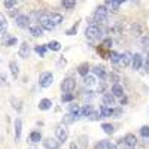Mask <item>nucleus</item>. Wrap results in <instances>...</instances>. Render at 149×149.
<instances>
[{"label":"nucleus","mask_w":149,"mask_h":149,"mask_svg":"<svg viewBox=\"0 0 149 149\" xmlns=\"http://www.w3.org/2000/svg\"><path fill=\"white\" fill-rule=\"evenodd\" d=\"M85 36H86V39H90V40H100L103 37V30H102V27H98L97 24H90L85 30Z\"/></svg>","instance_id":"f257e3e1"},{"label":"nucleus","mask_w":149,"mask_h":149,"mask_svg":"<svg viewBox=\"0 0 149 149\" xmlns=\"http://www.w3.org/2000/svg\"><path fill=\"white\" fill-rule=\"evenodd\" d=\"M52 82H54V76H52L51 72H43V73L40 74L39 85L42 86V88H49V86L52 85Z\"/></svg>","instance_id":"f03ea898"},{"label":"nucleus","mask_w":149,"mask_h":149,"mask_svg":"<svg viewBox=\"0 0 149 149\" xmlns=\"http://www.w3.org/2000/svg\"><path fill=\"white\" fill-rule=\"evenodd\" d=\"M55 137L60 143H64L69 137V131H67V127L64 125V124H61V125H58L55 128Z\"/></svg>","instance_id":"7ed1b4c3"},{"label":"nucleus","mask_w":149,"mask_h":149,"mask_svg":"<svg viewBox=\"0 0 149 149\" xmlns=\"http://www.w3.org/2000/svg\"><path fill=\"white\" fill-rule=\"evenodd\" d=\"M39 26L43 29V30H49V31H52L55 29V24L49 19L48 14H42L40 18H39Z\"/></svg>","instance_id":"20e7f679"},{"label":"nucleus","mask_w":149,"mask_h":149,"mask_svg":"<svg viewBox=\"0 0 149 149\" xmlns=\"http://www.w3.org/2000/svg\"><path fill=\"white\" fill-rule=\"evenodd\" d=\"M107 8L106 6H97V9H95V12H94V21H95V24L97 22H102V21H104L106 18H107Z\"/></svg>","instance_id":"39448f33"},{"label":"nucleus","mask_w":149,"mask_h":149,"mask_svg":"<svg viewBox=\"0 0 149 149\" xmlns=\"http://www.w3.org/2000/svg\"><path fill=\"white\" fill-rule=\"evenodd\" d=\"M76 86V81L73 78H66L63 82H61V91L63 93H72Z\"/></svg>","instance_id":"423d86ee"},{"label":"nucleus","mask_w":149,"mask_h":149,"mask_svg":"<svg viewBox=\"0 0 149 149\" xmlns=\"http://www.w3.org/2000/svg\"><path fill=\"white\" fill-rule=\"evenodd\" d=\"M15 19H17V24H18V27L19 29H29L30 27V15H22V14H18L17 17H15Z\"/></svg>","instance_id":"0eeeda50"},{"label":"nucleus","mask_w":149,"mask_h":149,"mask_svg":"<svg viewBox=\"0 0 149 149\" xmlns=\"http://www.w3.org/2000/svg\"><path fill=\"white\" fill-rule=\"evenodd\" d=\"M142 66H143V57L140 54H134L131 58V67L134 70H139Z\"/></svg>","instance_id":"6e6552de"},{"label":"nucleus","mask_w":149,"mask_h":149,"mask_svg":"<svg viewBox=\"0 0 149 149\" xmlns=\"http://www.w3.org/2000/svg\"><path fill=\"white\" fill-rule=\"evenodd\" d=\"M43 148L45 149H58L60 148V142L57 139H45L43 140Z\"/></svg>","instance_id":"1a4fd4ad"},{"label":"nucleus","mask_w":149,"mask_h":149,"mask_svg":"<svg viewBox=\"0 0 149 149\" xmlns=\"http://www.w3.org/2000/svg\"><path fill=\"white\" fill-rule=\"evenodd\" d=\"M122 143L125 145V146H128V148H133L134 149V146L137 145V139H136V136H133V134H127L125 137H124Z\"/></svg>","instance_id":"9d476101"},{"label":"nucleus","mask_w":149,"mask_h":149,"mask_svg":"<svg viewBox=\"0 0 149 149\" xmlns=\"http://www.w3.org/2000/svg\"><path fill=\"white\" fill-rule=\"evenodd\" d=\"M125 0H106V8H107V10L110 9V10H116L119 6H121V3H124Z\"/></svg>","instance_id":"9b49d317"},{"label":"nucleus","mask_w":149,"mask_h":149,"mask_svg":"<svg viewBox=\"0 0 149 149\" xmlns=\"http://www.w3.org/2000/svg\"><path fill=\"white\" fill-rule=\"evenodd\" d=\"M131 58H133L131 52H124V54H121L119 64H121V66H130V64H131Z\"/></svg>","instance_id":"f8f14e48"},{"label":"nucleus","mask_w":149,"mask_h":149,"mask_svg":"<svg viewBox=\"0 0 149 149\" xmlns=\"http://www.w3.org/2000/svg\"><path fill=\"white\" fill-rule=\"evenodd\" d=\"M18 54H19V57H21V58H27V57H29V54H30V45H29L27 42H24V43L19 46Z\"/></svg>","instance_id":"ddd939ff"},{"label":"nucleus","mask_w":149,"mask_h":149,"mask_svg":"<svg viewBox=\"0 0 149 149\" xmlns=\"http://www.w3.org/2000/svg\"><path fill=\"white\" fill-rule=\"evenodd\" d=\"M94 110H95L94 106H91V104H85L84 107H81V118H88Z\"/></svg>","instance_id":"4468645a"},{"label":"nucleus","mask_w":149,"mask_h":149,"mask_svg":"<svg viewBox=\"0 0 149 149\" xmlns=\"http://www.w3.org/2000/svg\"><path fill=\"white\" fill-rule=\"evenodd\" d=\"M84 78V85L85 86H94L97 84V78L94 76V74H85Z\"/></svg>","instance_id":"2eb2a0df"},{"label":"nucleus","mask_w":149,"mask_h":149,"mask_svg":"<svg viewBox=\"0 0 149 149\" xmlns=\"http://www.w3.org/2000/svg\"><path fill=\"white\" fill-rule=\"evenodd\" d=\"M21 131H22V121L19 118L15 119V140L19 142L21 139Z\"/></svg>","instance_id":"dca6fc26"},{"label":"nucleus","mask_w":149,"mask_h":149,"mask_svg":"<svg viewBox=\"0 0 149 149\" xmlns=\"http://www.w3.org/2000/svg\"><path fill=\"white\" fill-rule=\"evenodd\" d=\"M93 73H94V76H95V78H100V79H104V78L107 76L106 70H104L102 66H95V67L93 69Z\"/></svg>","instance_id":"f3484780"},{"label":"nucleus","mask_w":149,"mask_h":149,"mask_svg":"<svg viewBox=\"0 0 149 149\" xmlns=\"http://www.w3.org/2000/svg\"><path fill=\"white\" fill-rule=\"evenodd\" d=\"M112 94H113L115 97H122L124 95V88H122V86H121V84H113V85H112Z\"/></svg>","instance_id":"a211bd4d"},{"label":"nucleus","mask_w":149,"mask_h":149,"mask_svg":"<svg viewBox=\"0 0 149 149\" xmlns=\"http://www.w3.org/2000/svg\"><path fill=\"white\" fill-rule=\"evenodd\" d=\"M29 29H30L31 36H34V37H40L43 34V29L39 26V24H36V26H30Z\"/></svg>","instance_id":"6ab92c4d"},{"label":"nucleus","mask_w":149,"mask_h":149,"mask_svg":"<svg viewBox=\"0 0 149 149\" xmlns=\"http://www.w3.org/2000/svg\"><path fill=\"white\" fill-rule=\"evenodd\" d=\"M98 112H100V116L102 118H109L112 116V107L106 106V104H102L100 109H98Z\"/></svg>","instance_id":"aec40b11"},{"label":"nucleus","mask_w":149,"mask_h":149,"mask_svg":"<svg viewBox=\"0 0 149 149\" xmlns=\"http://www.w3.org/2000/svg\"><path fill=\"white\" fill-rule=\"evenodd\" d=\"M52 107V102L49 100V98H42V100L39 102V109L40 110H49Z\"/></svg>","instance_id":"412c9836"},{"label":"nucleus","mask_w":149,"mask_h":149,"mask_svg":"<svg viewBox=\"0 0 149 149\" xmlns=\"http://www.w3.org/2000/svg\"><path fill=\"white\" fill-rule=\"evenodd\" d=\"M113 103H115V95L112 94V93H110V94H104V95H103V104H106V106H109V107H110Z\"/></svg>","instance_id":"4be33fe9"},{"label":"nucleus","mask_w":149,"mask_h":149,"mask_svg":"<svg viewBox=\"0 0 149 149\" xmlns=\"http://www.w3.org/2000/svg\"><path fill=\"white\" fill-rule=\"evenodd\" d=\"M10 104H12V107H15L17 112H21V109H22V102L19 100V98L10 97Z\"/></svg>","instance_id":"5701e85b"},{"label":"nucleus","mask_w":149,"mask_h":149,"mask_svg":"<svg viewBox=\"0 0 149 149\" xmlns=\"http://www.w3.org/2000/svg\"><path fill=\"white\" fill-rule=\"evenodd\" d=\"M9 69H10V73H12V76H14V79H17L18 74H19V67H18V64L15 63V61H10Z\"/></svg>","instance_id":"b1692460"},{"label":"nucleus","mask_w":149,"mask_h":149,"mask_svg":"<svg viewBox=\"0 0 149 149\" xmlns=\"http://www.w3.org/2000/svg\"><path fill=\"white\" fill-rule=\"evenodd\" d=\"M29 140H30L31 143H39V142L42 140V134H40L39 131H33V133H30Z\"/></svg>","instance_id":"393cba45"},{"label":"nucleus","mask_w":149,"mask_h":149,"mask_svg":"<svg viewBox=\"0 0 149 149\" xmlns=\"http://www.w3.org/2000/svg\"><path fill=\"white\" fill-rule=\"evenodd\" d=\"M48 17L55 26H58V24L63 22V15H60V14H48Z\"/></svg>","instance_id":"a878e982"},{"label":"nucleus","mask_w":149,"mask_h":149,"mask_svg":"<svg viewBox=\"0 0 149 149\" xmlns=\"http://www.w3.org/2000/svg\"><path fill=\"white\" fill-rule=\"evenodd\" d=\"M6 30H8V21L5 15L0 12V33H6Z\"/></svg>","instance_id":"bb28decb"},{"label":"nucleus","mask_w":149,"mask_h":149,"mask_svg":"<svg viewBox=\"0 0 149 149\" xmlns=\"http://www.w3.org/2000/svg\"><path fill=\"white\" fill-rule=\"evenodd\" d=\"M46 48L51 49V51H60V49H61V43L57 42V40H51V42L46 45Z\"/></svg>","instance_id":"cd10ccee"},{"label":"nucleus","mask_w":149,"mask_h":149,"mask_svg":"<svg viewBox=\"0 0 149 149\" xmlns=\"http://www.w3.org/2000/svg\"><path fill=\"white\" fill-rule=\"evenodd\" d=\"M34 51H36V54H39L40 57H43L46 54V51H48V48H46V45H37L34 48Z\"/></svg>","instance_id":"c85d7f7f"},{"label":"nucleus","mask_w":149,"mask_h":149,"mask_svg":"<svg viewBox=\"0 0 149 149\" xmlns=\"http://www.w3.org/2000/svg\"><path fill=\"white\" fill-rule=\"evenodd\" d=\"M78 72H79V74L81 76H85V74H88V72H90V66L88 64H81L79 67H78Z\"/></svg>","instance_id":"c756f323"},{"label":"nucleus","mask_w":149,"mask_h":149,"mask_svg":"<svg viewBox=\"0 0 149 149\" xmlns=\"http://www.w3.org/2000/svg\"><path fill=\"white\" fill-rule=\"evenodd\" d=\"M3 43H5L6 46H14V45L18 43V39H17L15 36H8V39H6Z\"/></svg>","instance_id":"7c9ffc66"},{"label":"nucleus","mask_w":149,"mask_h":149,"mask_svg":"<svg viewBox=\"0 0 149 149\" xmlns=\"http://www.w3.org/2000/svg\"><path fill=\"white\" fill-rule=\"evenodd\" d=\"M102 130L106 133V134H112L113 133V125H112V124H107V122H104V124H102Z\"/></svg>","instance_id":"2f4dec72"},{"label":"nucleus","mask_w":149,"mask_h":149,"mask_svg":"<svg viewBox=\"0 0 149 149\" xmlns=\"http://www.w3.org/2000/svg\"><path fill=\"white\" fill-rule=\"evenodd\" d=\"M119 58H121V54L119 52H110V61L112 64H119Z\"/></svg>","instance_id":"473e14b6"},{"label":"nucleus","mask_w":149,"mask_h":149,"mask_svg":"<svg viewBox=\"0 0 149 149\" xmlns=\"http://www.w3.org/2000/svg\"><path fill=\"white\" fill-rule=\"evenodd\" d=\"M74 5H76V0H63V6L66 9H72L74 8Z\"/></svg>","instance_id":"72a5a7b5"},{"label":"nucleus","mask_w":149,"mask_h":149,"mask_svg":"<svg viewBox=\"0 0 149 149\" xmlns=\"http://www.w3.org/2000/svg\"><path fill=\"white\" fill-rule=\"evenodd\" d=\"M73 100V93H64L63 97H61V102H64V103H69Z\"/></svg>","instance_id":"f704fd0d"},{"label":"nucleus","mask_w":149,"mask_h":149,"mask_svg":"<svg viewBox=\"0 0 149 149\" xmlns=\"http://www.w3.org/2000/svg\"><path fill=\"white\" fill-rule=\"evenodd\" d=\"M107 145H109V140H102L95 145V149H107Z\"/></svg>","instance_id":"c9c22d12"},{"label":"nucleus","mask_w":149,"mask_h":149,"mask_svg":"<svg viewBox=\"0 0 149 149\" xmlns=\"http://www.w3.org/2000/svg\"><path fill=\"white\" fill-rule=\"evenodd\" d=\"M18 0H5V8L6 9H12L15 5H17Z\"/></svg>","instance_id":"e433bc0d"},{"label":"nucleus","mask_w":149,"mask_h":149,"mask_svg":"<svg viewBox=\"0 0 149 149\" xmlns=\"http://www.w3.org/2000/svg\"><path fill=\"white\" fill-rule=\"evenodd\" d=\"M140 134H142V137H146V139H149V127H142L140 128Z\"/></svg>","instance_id":"4c0bfd02"},{"label":"nucleus","mask_w":149,"mask_h":149,"mask_svg":"<svg viewBox=\"0 0 149 149\" xmlns=\"http://www.w3.org/2000/svg\"><path fill=\"white\" fill-rule=\"evenodd\" d=\"M88 118H90L91 121H95V119H100L102 116H100V112H95V110H94V112H93V113H91Z\"/></svg>","instance_id":"58836bf2"},{"label":"nucleus","mask_w":149,"mask_h":149,"mask_svg":"<svg viewBox=\"0 0 149 149\" xmlns=\"http://www.w3.org/2000/svg\"><path fill=\"white\" fill-rule=\"evenodd\" d=\"M112 115L116 116V118H119V116L122 115V109H112Z\"/></svg>","instance_id":"ea45409f"},{"label":"nucleus","mask_w":149,"mask_h":149,"mask_svg":"<svg viewBox=\"0 0 149 149\" xmlns=\"http://www.w3.org/2000/svg\"><path fill=\"white\" fill-rule=\"evenodd\" d=\"M142 46L143 48H149V37H143L142 39Z\"/></svg>","instance_id":"a19ab883"},{"label":"nucleus","mask_w":149,"mask_h":149,"mask_svg":"<svg viewBox=\"0 0 149 149\" xmlns=\"http://www.w3.org/2000/svg\"><path fill=\"white\" fill-rule=\"evenodd\" d=\"M76 27H78V24H76V26H74L73 29H69V30L66 31V34H67V36H70V34H76Z\"/></svg>","instance_id":"79ce46f5"},{"label":"nucleus","mask_w":149,"mask_h":149,"mask_svg":"<svg viewBox=\"0 0 149 149\" xmlns=\"http://www.w3.org/2000/svg\"><path fill=\"white\" fill-rule=\"evenodd\" d=\"M57 64H58V67H64V64H66V58H60Z\"/></svg>","instance_id":"37998d69"},{"label":"nucleus","mask_w":149,"mask_h":149,"mask_svg":"<svg viewBox=\"0 0 149 149\" xmlns=\"http://www.w3.org/2000/svg\"><path fill=\"white\" fill-rule=\"evenodd\" d=\"M0 85H6V76L5 74H0Z\"/></svg>","instance_id":"c03bdc74"},{"label":"nucleus","mask_w":149,"mask_h":149,"mask_svg":"<svg viewBox=\"0 0 149 149\" xmlns=\"http://www.w3.org/2000/svg\"><path fill=\"white\" fill-rule=\"evenodd\" d=\"M93 97H94V94H93V93H86V94H85V100H91Z\"/></svg>","instance_id":"a18cd8bd"},{"label":"nucleus","mask_w":149,"mask_h":149,"mask_svg":"<svg viewBox=\"0 0 149 149\" xmlns=\"http://www.w3.org/2000/svg\"><path fill=\"white\" fill-rule=\"evenodd\" d=\"M107 149H119V148H118L116 145H113V143H110V142H109V145H107Z\"/></svg>","instance_id":"49530a36"},{"label":"nucleus","mask_w":149,"mask_h":149,"mask_svg":"<svg viewBox=\"0 0 149 149\" xmlns=\"http://www.w3.org/2000/svg\"><path fill=\"white\" fill-rule=\"evenodd\" d=\"M149 69V51H148V54H146V70Z\"/></svg>","instance_id":"de8ad7c7"},{"label":"nucleus","mask_w":149,"mask_h":149,"mask_svg":"<svg viewBox=\"0 0 149 149\" xmlns=\"http://www.w3.org/2000/svg\"><path fill=\"white\" fill-rule=\"evenodd\" d=\"M110 78H112V81H113L115 84L118 82V76H116V74H112V76H110Z\"/></svg>","instance_id":"09e8293b"},{"label":"nucleus","mask_w":149,"mask_h":149,"mask_svg":"<svg viewBox=\"0 0 149 149\" xmlns=\"http://www.w3.org/2000/svg\"><path fill=\"white\" fill-rule=\"evenodd\" d=\"M104 45H106V46H110V45H112V40H110V39H106V40H104Z\"/></svg>","instance_id":"8fccbe9b"},{"label":"nucleus","mask_w":149,"mask_h":149,"mask_svg":"<svg viewBox=\"0 0 149 149\" xmlns=\"http://www.w3.org/2000/svg\"><path fill=\"white\" fill-rule=\"evenodd\" d=\"M121 103H122V104H125V103H127V97H124V95H122V100H121Z\"/></svg>","instance_id":"3c124183"},{"label":"nucleus","mask_w":149,"mask_h":149,"mask_svg":"<svg viewBox=\"0 0 149 149\" xmlns=\"http://www.w3.org/2000/svg\"><path fill=\"white\" fill-rule=\"evenodd\" d=\"M70 149H79L76 145H74V143H72V146H70Z\"/></svg>","instance_id":"603ef678"}]
</instances>
